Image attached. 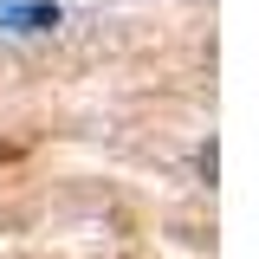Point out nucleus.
<instances>
[{"label": "nucleus", "instance_id": "1", "mask_svg": "<svg viewBox=\"0 0 259 259\" xmlns=\"http://www.w3.org/2000/svg\"><path fill=\"white\" fill-rule=\"evenodd\" d=\"M0 26H13V32H52L59 26V7H52V0H0Z\"/></svg>", "mask_w": 259, "mask_h": 259}]
</instances>
